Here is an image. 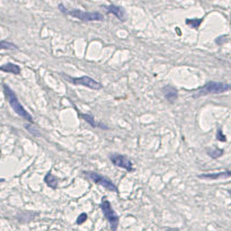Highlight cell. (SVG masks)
Masks as SVG:
<instances>
[{"label":"cell","mask_w":231,"mask_h":231,"mask_svg":"<svg viewBox=\"0 0 231 231\" xmlns=\"http://www.w3.org/2000/svg\"><path fill=\"white\" fill-rule=\"evenodd\" d=\"M3 94L6 96V99L8 100V103L10 104L11 108L15 110V113L19 115L20 117H23L24 120L33 123V119H32V115L24 108V106L20 104V102L18 100L17 96L15 94V91L13 89H10V87L8 85H3Z\"/></svg>","instance_id":"1"},{"label":"cell","mask_w":231,"mask_h":231,"mask_svg":"<svg viewBox=\"0 0 231 231\" xmlns=\"http://www.w3.org/2000/svg\"><path fill=\"white\" fill-rule=\"evenodd\" d=\"M59 9L63 13L73 18L80 19L82 21H102L104 20V16L97 11H84L80 9H66L63 5H59Z\"/></svg>","instance_id":"2"},{"label":"cell","mask_w":231,"mask_h":231,"mask_svg":"<svg viewBox=\"0 0 231 231\" xmlns=\"http://www.w3.org/2000/svg\"><path fill=\"white\" fill-rule=\"evenodd\" d=\"M231 90V84L227 82H216V81H209L206 82L204 86H202L201 88L196 91L194 95L195 98L202 97V96H206V95H214V94H223Z\"/></svg>","instance_id":"3"},{"label":"cell","mask_w":231,"mask_h":231,"mask_svg":"<svg viewBox=\"0 0 231 231\" xmlns=\"http://www.w3.org/2000/svg\"><path fill=\"white\" fill-rule=\"evenodd\" d=\"M100 209L105 215V218L107 219V221L109 222L112 231H116L117 227H119V215L113 210L110 202L107 200V197H103L102 203H100Z\"/></svg>","instance_id":"4"},{"label":"cell","mask_w":231,"mask_h":231,"mask_svg":"<svg viewBox=\"0 0 231 231\" xmlns=\"http://www.w3.org/2000/svg\"><path fill=\"white\" fill-rule=\"evenodd\" d=\"M84 175L87 176L94 183H96L98 185H102L103 187H105L108 191H110V192H117L116 185L110 179H108L105 176H103L100 174H97V173H94V171H84Z\"/></svg>","instance_id":"5"},{"label":"cell","mask_w":231,"mask_h":231,"mask_svg":"<svg viewBox=\"0 0 231 231\" xmlns=\"http://www.w3.org/2000/svg\"><path fill=\"white\" fill-rule=\"evenodd\" d=\"M66 77L68 78V80L70 82H72L73 85H77V86H84V87L94 89V90H99V89L103 88L100 82L96 81L95 79H92L91 77H88V76H82L79 78H70L68 76H66Z\"/></svg>","instance_id":"6"},{"label":"cell","mask_w":231,"mask_h":231,"mask_svg":"<svg viewBox=\"0 0 231 231\" xmlns=\"http://www.w3.org/2000/svg\"><path fill=\"white\" fill-rule=\"evenodd\" d=\"M109 160L112 161L113 165L120 167V168H123L126 169L127 171H133V165H132V161L129 159L127 157H125L123 155H120V153H110L109 155Z\"/></svg>","instance_id":"7"},{"label":"cell","mask_w":231,"mask_h":231,"mask_svg":"<svg viewBox=\"0 0 231 231\" xmlns=\"http://www.w3.org/2000/svg\"><path fill=\"white\" fill-rule=\"evenodd\" d=\"M162 94L165 96V98L170 103V104H174L178 98V90L175 87L170 86V85H167L162 88Z\"/></svg>","instance_id":"8"},{"label":"cell","mask_w":231,"mask_h":231,"mask_svg":"<svg viewBox=\"0 0 231 231\" xmlns=\"http://www.w3.org/2000/svg\"><path fill=\"white\" fill-rule=\"evenodd\" d=\"M103 7H104V9L106 10L107 13L115 15L116 17L120 19V20H122V21H124V20H125V18H126V17H125V16H126V14H125V10L122 8V7H120V6H115V5L103 6Z\"/></svg>","instance_id":"9"},{"label":"cell","mask_w":231,"mask_h":231,"mask_svg":"<svg viewBox=\"0 0 231 231\" xmlns=\"http://www.w3.org/2000/svg\"><path fill=\"white\" fill-rule=\"evenodd\" d=\"M200 178L202 179H221V178H231V170H226L221 173H212V174H201Z\"/></svg>","instance_id":"10"},{"label":"cell","mask_w":231,"mask_h":231,"mask_svg":"<svg viewBox=\"0 0 231 231\" xmlns=\"http://www.w3.org/2000/svg\"><path fill=\"white\" fill-rule=\"evenodd\" d=\"M79 116L81 117V119H84L87 123L91 125L92 127H100V129H104V130H107L108 127H107L106 125H103L102 123H97L96 121H95V119H94V115H88V114H79Z\"/></svg>","instance_id":"11"},{"label":"cell","mask_w":231,"mask_h":231,"mask_svg":"<svg viewBox=\"0 0 231 231\" xmlns=\"http://www.w3.org/2000/svg\"><path fill=\"white\" fill-rule=\"evenodd\" d=\"M0 70L3 72H9V73H14V74H19L20 73V67L14 63H6L3 66L0 67Z\"/></svg>","instance_id":"12"},{"label":"cell","mask_w":231,"mask_h":231,"mask_svg":"<svg viewBox=\"0 0 231 231\" xmlns=\"http://www.w3.org/2000/svg\"><path fill=\"white\" fill-rule=\"evenodd\" d=\"M44 181L46 183V185H48L49 187H51V188H53V189H56V188H58L59 179L55 177V176H53L51 171H49V173L46 174V176L44 178Z\"/></svg>","instance_id":"13"},{"label":"cell","mask_w":231,"mask_h":231,"mask_svg":"<svg viewBox=\"0 0 231 231\" xmlns=\"http://www.w3.org/2000/svg\"><path fill=\"white\" fill-rule=\"evenodd\" d=\"M17 45L8 41H0V51L1 50H17Z\"/></svg>","instance_id":"14"},{"label":"cell","mask_w":231,"mask_h":231,"mask_svg":"<svg viewBox=\"0 0 231 231\" xmlns=\"http://www.w3.org/2000/svg\"><path fill=\"white\" fill-rule=\"evenodd\" d=\"M206 152H208V155H209L211 158H214V159L220 158V157L223 155V150H222V149H209Z\"/></svg>","instance_id":"15"},{"label":"cell","mask_w":231,"mask_h":231,"mask_svg":"<svg viewBox=\"0 0 231 231\" xmlns=\"http://www.w3.org/2000/svg\"><path fill=\"white\" fill-rule=\"evenodd\" d=\"M202 23V18L201 19H197V18H194V19H186V24L189 25L191 27L193 28H198L200 25Z\"/></svg>","instance_id":"16"},{"label":"cell","mask_w":231,"mask_h":231,"mask_svg":"<svg viewBox=\"0 0 231 231\" xmlns=\"http://www.w3.org/2000/svg\"><path fill=\"white\" fill-rule=\"evenodd\" d=\"M88 219V215L86 213H81L77 218V224H82L84 222H86V220Z\"/></svg>","instance_id":"17"},{"label":"cell","mask_w":231,"mask_h":231,"mask_svg":"<svg viewBox=\"0 0 231 231\" xmlns=\"http://www.w3.org/2000/svg\"><path fill=\"white\" fill-rule=\"evenodd\" d=\"M216 139H218V140H220V141H222V142H226V137L223 135V133H222V131H221V130H219V131H218Z\"/></svg>","instance_id":"18"},{"label":"cell","mask_w":231,"mask_h":231,"mask_svg":"<svg viewBox=\"0 0 231 231\" xmlns=\"http://www.w3.org/2000/svg\"><path fill=\"white\" fill-rule=\"evenodd\" d=\"M166 231H178V230H176V229H167Z\"/></svg>","instance_id":"19"},{"label":"cell","mask_w":231,"mask_h":231,"mask_svg":"<svg viewBox=\"0 0 231 231\" xmlns=\"http://www.w3.org/2000/svg\"><path fill=\"white\" fill-rule=\"evenodd\" d=\"M229 193H230V195H231V189H230V191H229Z\"/></svg>","instance_id":"20"}]
</instances>
